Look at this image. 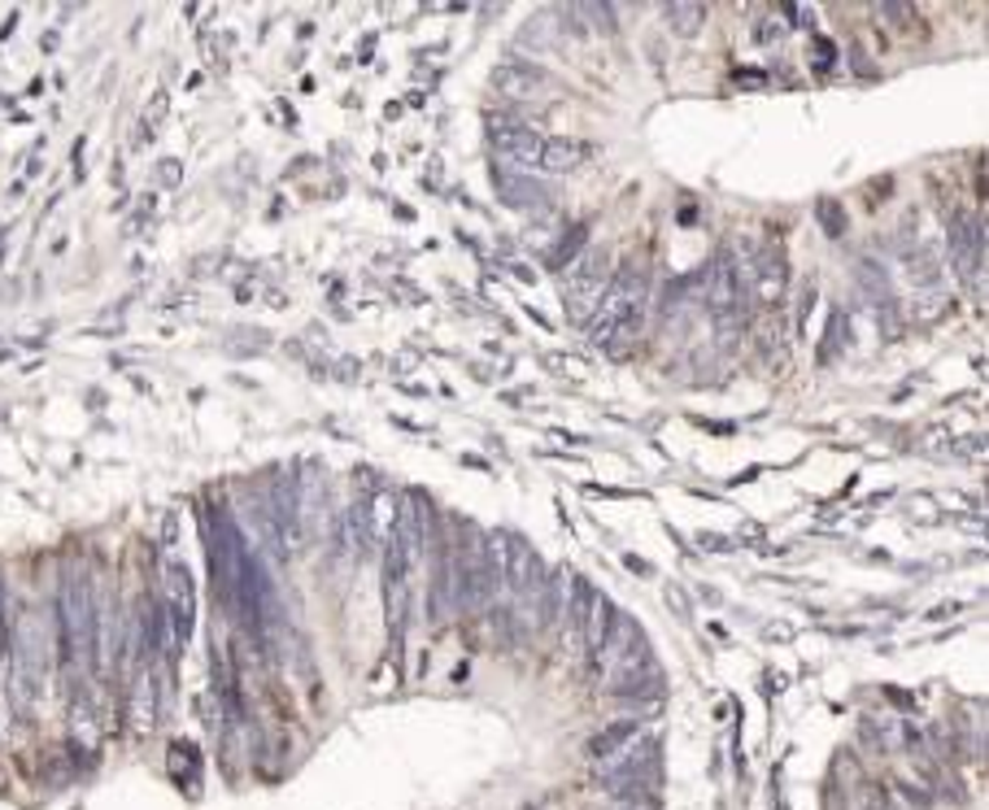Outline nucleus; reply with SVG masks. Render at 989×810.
<instances>
[{"label": "nucleus", "mask_w": 989, "mask_h": 810, "mask_svg": "<svg viewBox=\"0 0 989 810\" xmlns=\"http://www.w3.org/2000/svg\"><path fill=\"white\" fill-rule=\"evenodd\" d=\"M97 623H101V606L97 593L88 584V575H66L61 580V597H57V632H61V662L70 671V680L92 675L97 659H101V641H97Z\"/></svg>", "instance_id": "1"}, {"label": "nucleus", "mask_w": 989, "mask_h": 810, "mask_svg": "<svg viewBox=\"0 0 989 810\" xmlns=\"http://www.w3.org/2000/svg\"><path fill=\"white\" fill-rule=\"evenodd\" d=\"M645 305H650V279H645V270H641V266H636V270L624 266L620 275H611L602 302L589 314V336H593L597 345L624 349L627 340L641 336Z\"/></svg>", "instance_id": "2"}, {"label": "nucleus", "mask_w": 989, "mask_h": 810, "mask_svg": "<svg viewBox=\"0 0 989 810\" xmlns=\"http://www.w3.org/2000/svg\"><path fill=\"white\" fill-rule=\"evenodd\" d=\"M206 554H209V575H214V589H218V602H222V610L240 614L245 584H249V571H254V557H249V550H245L240 523L231 518V510H227V506H209V514H206Z\"/></svg>", "instance_id": "3"}, {"label": "nucleus", "mask_w": 989, "mask_h": 810, "mask_svg": "<svg viewBox=\"0 0 989 810\" xmlns=\"http://www.w3.org/2000/svg\"><path fill=\"white\" fill-rule=\"evenodd\" d=\"M484 550H488V562L502 571V580L511 584V593L536 602L541 619L554 614V580H550V571L541 566L536 550L523 536H515V532H488Z\"/></svg>", "instance_id": "4"}, {"label": "nucleus", "mask_w": 989, "mask_h": 810, "mask_svg": "<svg viewBox=\"0 0 989 810\" xmlns=\"http://www.w3.org/2000/svg\"><path fill=\"white\" fill-rule=\"evenodd\" d=\"M44 693V623L36 610H18L13 619V698L18 710L31 714Z\"/></svg>", "instance_id": "5"}, {"label": "nucleus", "mask_w": 989, "mask_h": 810, "mask_svg": "<svg viewBox=\"0 0 989 810\" xmlns=\"http://www.w3.org/2000/svg\"><path fill=\"white\" fill-rule=\"evenodd\" d=\"M606 284H611V257L606 254H584L580 261H572L567 275H563L567 309H572L575 318H589V314L597 309V302H602Z\"/></svg>", "instance_id": "6"}, {"label": "nucleus", "mask_w": 989, "mask_h": 810, "mask_svg": "<svg viewBox=\"0 0 989 810\" xmlns=\"http://www.w3.org/2000/svg\"><path fill=\"white\" fill-rule=\"evenodd\" d=\"M166 623H170V641L184 650L192 641L197 628V597H192V580L184 562H166Z\"/></svg>", "instance_id": "7"}, {"label": "nucleus", "mask_w": 989, "mask_h": 810, "mask_svg": "<svg viewBox=\"0 0 989 810\" xmlns=\"http://www.w3.org/2000/svg\"><path fill=\"white\" fill-rule=\"evenodd\" d=\"M950 257L972 288L977 284L986 288V223H977L972 214H955L950 218Z\"/></svg>", "instance_id": "8"}, {"label": "nucleus", "mask_w": 989, "mask_h": 810, "mask_svg": "<svg viewBox=\"0 0 989 810\" xmlns=\"http://www.w3.org/2000/svg\"><path fill=\"white\" fill-rule=\"evenodd\" d=\"M488 140L502 157H511L520 166H541V152H545L550 136H541L536 127H527L511 113H488Z\"/></svg>", "instance_id": "9"}, {"label": "nucleus", "mask_w": 989, "mask_h": 810, "mask_svg": "<svg viewBox=\"0 0 989 810\" xmlns=\"http://www.w3.org/2000/svg\"><path fill=\"white\" fill-rule=\"evenodd\" d=\"M702 302L711 305L715 314H729L741 305V275H736V261L732 254H715L711 261V270H706V279H702Z\"/></svg>", "instance_id": "10"}, {"label": "nucleus", "mask_w": 989, "mask_h": 810, "mask_svg": "<svg viewBox=\"0 0 989 810\" xmlns=\"http://www.w3.org/2000/svg\"><path fill=\"white\" fill-rule=\"evenodd\" d=\"M493 88L511 101H527V97H541L545 92V70L527 66V61H502L493 70Z\"/></svg>", "instance_id": "11"}, {"label": "nucleus", "mask_w": 989, "mask_h": 810, "mask_svg": "<svg viewBox=\"0 0 989 810\" xmlns=\"http://www.w3.org/2000/svg\"><path fill=\"white\" fill-rule=\"evenodd\" d=\"M589 157V145H580V140H545V152H541V170H554V175H563V170H575L580 161Z\"/></svg>", "instance_id": "12"}, {"label": "nucleus", "mask_w": 989, "mask_h": 810, "mask_svg": "<svg viewBox=\"0 0 989 810\" xmlns=\"http://www.w3.org/2000/svg\"><path fill=\"white\" fill-rule=\"evenodd\" d=\"M663 13H667V27H672L676 36H698L711 9H706V4H698V0H676V4H667Z\"/></svg>", "instance_id": "13"}, {"label": "nucleus", "mask_w": 989, "mask_h": 810, "mask_svg": "<svg viewBox=\"0 0 989 810\" xmlns=\"http://www.w3.org/2000/svg\"><path fill=\"white\" fill-rule=\"evenodd\" d=\"M636 737V723H627V719H620V723H606L602 732H593V741H589V754L593 759H611L624 741H632Z\"/></svg>", "instance_id": "14"}, {"label": "nucleus", "mask_w": 989, "mask_h": 810, "mask_svg": "<svg viewBox=\"0 0 989 810\" xmlns=\"http://www.w3.org/2000/svg\"><path fill=\"white\" fill-rule=\"evenodd\" d=\"M584 245H589V223H575L572 231L554 245V254H550V266L554 270H567L572 261H580V254H584Z\"/></svg>", "instance_id": "15"}, {"label": "nucleus", "mask_w": 989, "mask_h": 810, "mask_svg": "<svg viewBox=\"0 0 989 810\" xmlns=\"http://www.w3.org/2000/svg\"><path fill=\"white\" fill-rule=\"evenodd\" d=\"M759 293H763L768 302H781V293H784L781 254H763V261H759Z\"/></svg>", "instance_id": "16"}, {"label": "nucleus", "mask_w": 989, "mask_h": 810, "mask_svg": "<svg viewBox=\"0 0 989 810\" xmlns=\"http://www.w3.org/2000/svg\"><path fill=\"white\" fill-rule=\"evenodd\" d=\"M170 771H175L184 784H197V780H201V759H197V750H192L188 741H179V745L170 750Z\"/></svg>", "instance_id": "17"}, {"label": "nucleus", "mask_w": 989, "mask_h": 810, "mask_svg": "<svg viewBox=\"0 0 989 810\" xmlns=\"http://www.w3.org/2000/svg\"><path fill=\"white\" fill-rule=\"evenodd\" d=\"M593 27H602V31H615V4H575Z\"/></svg>", "instance_id": "18"}, {"label": "nucleus", "mask_w": 989, "mask_h": 810, "mask_svg": "<svg viewBox=\"0 0 989 810\" xmlns=\"http://www.w3.org/2000/svg\"><path fill=\"white\" fill-rule=\"evenodd\" d=\"M820 218H824L829 236H837V231H845V214H837V205H833V201H820Z\"/></svg>", "instance_id": "19"}, {"label": "nucleus", "mask_w": 989, "mask_h": 810, "mask_svg": "<svg viewBox=\"0 0 989 810\" xmlns=\"http://www.w3.org/2000/svg\"><path fill=\"white\" fill-rule=\"evenodd\" d=\"M0 632H4V575H0Z\"/></svg>", "instance_id": "20"}]
</instances>
